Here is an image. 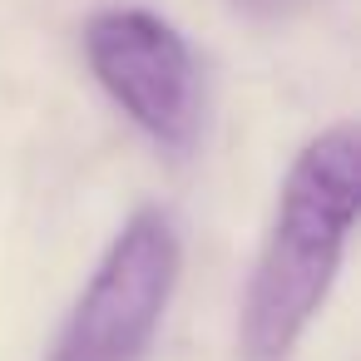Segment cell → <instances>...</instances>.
Listing matches in <instances>:
<instances>
[{"label": "cell", "instance_id": "277c9868", "mask_svg": "<svg viewBox=\"0 0 361 361\" xmlns=\"http://www.w3.org/2000/svg\"><path fill=\"white\" fill-rule=\"evenodd\" d=\"M233 6H238L243 16H252V20H287V16L307 11L312 0H233Z\"/></svg>", "mask_w": 361, "mask_h": 361}, {"label": "cell", "instance_id": "3957f363", "mask_svg": "<svg viewBox=\"0 0 361 361\" xmlns=\"http://www.w3.org/2000/svg\"><path fill=\"white\" fill-rule=\"evenodd\" d=\"M85 60L104 94L164 149H188L203 124V85L188 40L154 11L114 6L85 25Z\"/></svg>", "mask_w": 361, "mask_h": 361}, {"label": "cell", "instance_id": "6da1fadb", "mask_svg": "<svg viewBox=\"0 0 361 361\" xmlns=\"http://www.w3.org/2000/svg\"><path fill=\"white\" fill-rule=\"evenodd\" d=\"M361 213V129L331 124L317 134L282 188L277 223L247 282V302L238 317L243 361H287L307 322L317 317L346 238Z\"/></svg>", "mask_w": 361, "mask_h": 361}, {"label": "cell", "instance_id": "7a4b0ae2", "mask_svg": "<svg viewBox=\"0 0 361 361\" xmlns=\"http://www.w3.org/2000/svg\"><path fill=\"white\" fill-rule=\"evenodd\" d=\"M178 282V233L159 208H139L109 243L75 302L50 361H139Z\"/></svg>", "mask_w": 361, "mask_h": 361}]
</instances>
